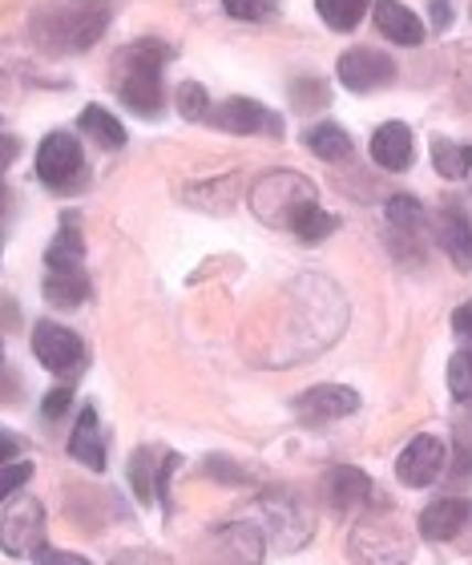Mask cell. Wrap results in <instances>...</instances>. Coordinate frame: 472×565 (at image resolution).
Masks as SVG:
<instances>
[{
    "label": "cell",
    "mask_w": 472,
    "mask_h": 565,
    "mask_svg": "<svg viewBox=\"0 0 472 565\" xmlns=\"http://www.w3.org/2000/svg\"><path fill=\"white\" fill-rule=\"evenodd\" d=\"M17 158H21V141L12 138V134H0V174H4Z\"/></svg>",
    "instance_id": "41"
},
{
    "label": "cell",
    "mask_w": 472,
    "mask_h": 565,
    "mask_svg": "<svg viewBox=\"0 0 472 565\" xmlns=\"http://www.w3.org/2000/svg\"><path fill=\"white\" fill-rule=\"evenodd\" d=\"M223 9H226V17H235V21L262 24L279 17V0H223Z\"/></svg>",
    "instance_id": "30"
},
{
    "label": "cell",
    "mask_w": 472,
    "mask_h": 565,
    "mask_svg": "<svg viewBox=\"0 0 472 565\" xmlns=\"http://www.w3.org/2000/svg\"><path fill=\"white\" fill-rule=\"evenodd\" d=\"M449 392L457 401H472V352H457L449 360Z\"/></svg>",
    "instance_id": "33"
},
{
    "label": "cell",
    "mask_w": 472,
    "mask_h": 565,
    "mask_svg": "<svg viewBox=\"0 0 472 565\" xmlns=\"http://www.w3.org/2000/svg\"><path fill=\"white\" fill-rule=\"evenodd\" d=\"M432 166H437L440 178H469L472 174V146H457V141H444L440 138L432 146Z\"/></svg>",
    "instance_id": "26"
},
{
    "label": "cell",
    "mask_w": 472,
    "mask_h": 565,
    "mask_svg": "<svg viewBox=\"0 0 472 565\" xmlns=\"http://www.w3.org/2000/svg\"><path fill=\"white\" fill-rule=\"evenodd\" d=\"M36 465L33 460H9V465H0V505L9 501V497H17L24 489V484L33 481Z\"/></svg>",
    "instance_id": "32"
},
{
    "label": "cell",
    "mask_w": 472,
    "mask_h": 565,
    "mask_svg": "<svg viewBox=\"0 0 472 565\" xmlns=\"http://www.w3.org/2000/svg\"><path fill=\"white\" fill-rule=\"evenodd\" d=\"M109 4L85 0V4H45L33 17V41L49 53H85L106 33Z\"/></svg>",
    "instance_id": "1"
},
{
    "label": "cell",
    "mask_w": 472,
    "mask_h": 565,
    "mask_svg": "<svg viewBox=\"0 0 472 565\" xmlns=\"http://www.w3.org/2000/svg\"><path fill=\"white\" fill-rule=\"evenodd\" d=\"M206 118L223 134H235V138H250V134H271V138H279V134H283L279 114H271V109L262 106V102H255V97H226L223 106H214Z\"/></svg>",
    "instance_id": "10"
},
{
    "label": "cell",
    "mask_w": 472,
    "mask_h": 565,
    "mask_svg": "<svg viewBox=\"0 0 472 565\" xmlns=\"http://www.w3.org/2000/svg\"><path fill=\"white\" fill-rule=\"evenodd\" d=\"M21 448H24L21 433H12V428H4V424H0V465L21 460Z\"/></svg>",
    "instance_id": "39"
},
{
    "label": "cell",
    "mask_w": 472,
    "mask_h": 565,
    "mask_svg": "<svg viewBox=\"0 0 472 565\" xmlns=\"http://www.w3.org/2000/svg\"><path fill=\"white\" fill-rule=\"evenodd\" d=\"M437 243L444 247V255H449L461 271H469L472 267V226H469V218H464L461 211H444L437 218Z\"/></svg>",
    "instance_id": "20"
},
{
    "label": "cell",
    "mask_w": 472,
    "mask_h": 565,
    "mask_svg": "<svg viewBox=\"0 0 472 565\" xmlns=\"http://www.w3.org/2000/svg\"><path fill=\"white\" fill-rule=\"evenodd\" d=\"M262 530H255L250 521H235L214 530L211 537V557L214 565H259L262 562Z\"/></svg>",
    "instance_id": "14"
},
{
    "label": "cell",
    "mask_w": 472,
    "mask_h": 565,
    "mask_svg": "<svg viewBox=\"0 0 472 565\" xmlns=\"http://www.w3.org/2000/svg\"><path fill=\"white\" fill-rule=\"evenodd\" d=\"M444 469V440L440 436H412L408 448L396 457V477L408 489H428L432 481H440Z\"/></svg>",
    "instance_id": "12"
},
{
    "label": "cell",
    "mask_w": 472,
    "mask_h": 565,
    "mask_svg": "<svg viewBox=\"0 0 472 565\" xmlns=\"http://www.w3.org/2000/svg\"><path fill=\"white\" fill-rule=\"evenodd\" d=\"M36 545H45V505L29 493L9 497V509L0 513V550L9 557H29Z\"/></svg>",
    "instance_id": "7"
},
{
    "label": "cell",
    "mask_w": 472,
    "mask_h": 565,
    "mask_svg": "<svg viewBox=\"0 0 472 565\" xmlns=\"http://www.w3.org/2000/svg\"><path fill=\"white\" fill-rule=\"evenodd\" d=\"M41 295L49 307L57 311H73L89 299V275L85 263H45V279H41Z\"/></svg>",
    "instance_id": "15"
},
{
    "label": "cell",
    "mask_w": 472,
    "mask_h": 565,
    "mask_svg": "<svg viewBox=\"0 0 472 565\" xmlns=\"http://www.w3.org/2000/svg\"><path fill=\"white\" fill-rule=\"evenodd\" d=\"M69 457L77 460V465H85V469L106 472L109 448H106V433H101V416H97L94 404H82V413H77V420H73Z\"/></svg>",
    "instance_id": "16"
},
{
    "label": "cell",
    "mask_w": 472,
    "mask_h": 565,
    "mask_svg": "<svg viewBox=\"0 0 472 565\" xmlns=\"http://www.w3.org/2000/svg\"><path fill=\"white\" fill-rule=\"evenodd\" d=\"M202 465H206L202 472H206L211 481H218V484H238V489H243V484H255V472H250L247 465H238L235 457H223V452H214V457H206Z\"/></svg>",
    "instance_id": "29"
},
{
    "label": "cell",
    "mask_w": 472,
    "mask_h": 565,
    "mask_svg": "<svg viewBox=\"0 0 472 565\" xmlns=\"http://www.w3.org/2000/svg\"><path fill=\"white\" fill-rule=\"evenodd\" d=\"M69 413H73V388L61 384V388L41 396V416H45V420H61V416H69Z\"/></svg>",
    "instance_id": "35"
},
{
    "label": "cell",
    "mask_w": 472,
    "mask_h": 565,
    "mask_svg": "<svg viewBox=\"0 0 472 565\" xmlns=\"http://www.w3.org/2000/svg\"><path fill=\"white\" fill-rule=\"evenodd\" d=\"M388 223L396 226V235H420L425 226V206L412 194H396L388 199Z\"/></svg>",
    "instance_id": "28"
},
{
    "label": "cell",
    "mask_w": 472,
    "mask_h": 565,
    "mask_svg": "<svg viewBox=\"0 0 472 565\" xmlns=\"http://www.w3.org/2000/svg\"><path fill=\"white\" fill-rule=\"evenodd\" d=\"M335 77L352 94H376V89L396 82V61L384 49H347L335 65Z\"/></svg>",
    "instance_id": "9"
},
{
    "label": "cell",
    "mask_w": 472,
    "mask_h": 565,
    "mask_svg": "<svg viewBox=\"0 0 472 565\" xmlns=\"http://www.w3.org/2000/svg\"><path fill=\"white\" fill-rule=\"evenodd\" d=\"M182 469V457L178 452H165L158 457V472H154V501L165 509V518H170V484H174V472Z\"/></svg>",
    "instance_id": "34"
},
{
    "label": "cell",
    "mask_w": 472,
    "mask_h": 565,
    "mask_svg": "<svg viewBox=\"0 0 472 565\" xmlns=\"http://www.w3.org/2000/svg\"><path fill=\"white\" fill-rule=\"evenodd\" d=\"M452 24V4L449 0H432V29H449Z\"/></svg>",
    "instance_id": "42"
},
{
    "label": "cell",
    "mask_w": 472,
    "mask_h": 565,
    "mask_svg": "<svg viewBox=\"0 0 472 565\" xmlns=\"http://www.w3.org/2000/svg\"><path fill=\"white\" fill-rule=\"evenodd\" d=\"M24 396V380L17 376V367L0 364V404H17Z\"/></svg>",
    "instance_id": "37"
},
{
    "label": "cell",
    "mask_w": 472,
    "mask_h": 565,
    "mask_svg": "<svg viewBox=\"0 0 472 565\" xmlns=\"http://www.w3.org/2000/svg\"><path fill=\"white\" fill-rule=\"evenodd\" d=\"M323 497L335 513H347V509H364L367 497H372V477L355 465H335L323 477Z\"/></svg>",
    "instance_id": "17"
},
{
    "label": "cell",
    "mask_w": 472,
    "mask_h": 565,
    "mask_svg": "<svg viewBox=\"0 0 472 565\" xmlns=\"http://www.w3.org/2000/svg\"><path fill=\"white\" fill-rule=\"evenodd\" d=\"M291 231L299 235V243H308V247H315V243H323L328 235H335L340 231V218L328 211H319V202H311V206H303V211L291 218Z\"/></svg>",
    "instance_id": "24"
},
{
    "label": "cell",
    "mask_w": 472,
    "mask_h": 565,
    "mask_svg": "<svg viewBox=\"0 0 472 565\" xmlns=\"http://www.w3.org/2000/svg\"><path fill=\"white\" fill-rule=\"evenodd\" d=\"M259 509H262V542L279 550V554H296L303 545L311 542V533H315V513L311 505L303 501L299 489L291 484H271V489H262L259 493Z\"/></svg>",
    "instance_id": "3"
},
{
    "label": "cell",
    "mask_w": 472,
    "mask_h": 565,
    "mask_svg": "<svg viewBox=\"0 0 472 565\" xmlns=\"http://www.w3.org/2000/svg\"><path fill=\"white\" fill-rule=\"evenodd\" d=\"M154 472H158V452L154 448H133L130 452V484L138 493V505L154 501Z\"/></svg>",
    "instance_id": "27"
},
{
    "label": "cell",
    "mask_w": 472,
    "mask_h": 565,
    "mask_svg": "<svg viewBox=\"0 0 472 565\" xmlns=\"http://www.w3.org/2000/svg\"><path fill=\"white\" fill-rule=\"evenodd\" d=\"M412 550L416 542L396 513H367L355 521L352 537H347V554L355 565H408Z\"/></svg>",
    "instance_id": "4"
},
{
    "label": "cell",
    "mask_w": 472,
    "mask_h": 565,
    "mask_svg": "<svg viewBox=\"0 0 472 565\" xmlns=\"http://www.w3.org/2000/svg\"><path fill=\"white\" fill-rule=\"evenodd\" d=\"M77 130L89 141H97L101 150H121L126 146V126L106 106H85L82 118H77Z\"/></svg>",
    "instance_id": "21"
},
{
    "label": "cell",
    "mask_w": 472,
    "mask_h": 565,
    "mask_svg": "<svg viewBox=\"0 0 472 565\" xmlns=\"http://www.w3.org/2000/svg\"><path fill=\"white\" fill-rule=\"evenodd\" d=\"M308 150L319 162H343V158H352V138L335 121H319L308 130Z\"/></svg>",
    "instance_id": "22"
},
{
    "label": "cell",
    "mask_w": 472,
    "mask_h": 565,
    "mask_svg": "<svg viewBox=\"0 0 472 565\" xmlns=\"http://www.w3.org/2000/svg\"><path fill=\"white\" fill-rule=\"evenodd\" d=\"M360 413V392L347 388V384H315V388L299 392L296 396V416L299 424H331L343 420V416Z\"/></svg>",
    "instance_id": "11"
},
{
    "label": "cell",
    "mask_w": 472,
    "mask_h": 565,
    "mask_svg": "<svg viewBox=\"0 0 472 565\" xmlns=\"http://www.w3.org/2000/svg\"><path fill=\"white\" fill-rule=\"evenodd\" d=\"M4 211H9V186L0 182V218H4Z\"/></svg>",
    "instance_id": "45"
},
{
    "label": "cell",
    "mask_w": 472,
    "mask_h": 565,
    "mask_svg": "<svg viewBox=\"0 0 472 565\" xmlns=\"http://www.w3.org/2000/svg\"><path fill=\"white\" fill-rule=\"evenodd\" d=\"M45 263H85V238L77 214H61V226L45 250Z\"/></svg>",
    "instance_id": "23"
},
{
    "label": "cell",
    "mask_w": 472,
    "mask_h": 565,
    "mask_svg": "<svg viewBox=\"0 0 472 565\" xmlns=\"http://www.w3.org/2000/svg\"><path fill=\"white\" fill-rule=\"evenodd\" d=\"M376 29L396 45H420L428 36L425 21L400 0H376Z\"/></svg>",
    "instance_id": "19"
},
{
    "label": "cell",
    "mask_w": 472,
    "mask_h": 565,
    "mask_svg": "<svg viewBox=\"0 0 472 565\" xmlns=\"http://www.w3.org/2000/svg\"><path fill=\"white\" fill-rule=\"evenodd\" d=\"M323 97H328V94H323V85L311 82V77H308V82H299L296 89H291V102H296L299 109H311V106L319 109V106H323Z\"/></svg>",
    "instance_id": "38"
},
{
    "label": "cell",
    "mask_w": 472,
    "mask_h": 565,
    "mask_svg": "<svg viewBox=\"0 0 472 565\" xmlns=\"http://www.w3.org/2000/svg\"><path fill=\"white\" fill-rule=\"evenodd\" d=\"M33 565H89V557L82 554H69V550H57V545H36L33 554H29Z\"/></svg>",
    "instance_id": "36"
},
{
    "label": "cell",
    "mask_w": 472,
    "mask_h": 565,
    "mask_svg": "<svg viewBox=\"0 0 472 565\" xmlns=\"http://www.w3.org/2000/svg\"><path fill=\"white\" fill-rule=\"evenodd\" d=\"M311 202H315V186L296 170L259 174V182L250 186V211L259 214L267 226H287L291 231V218Z\"/></svg>",
    "instance_id": "5"
},
{
    "label": "cell",
    "mask_w": 472,
    "mask_h": 565,
    "mask_svg": "<svg viewBox=\"0 0 472 565\" xmlns=\"http://www.w3.org/2000/svg\"><path fill=\"white\" fill-rule=\"evenodd\" d=\"M372 162L379 170H391V174H400L412 166V153H416V141H412V130L404 126V121H384L376 134H372Z\"/></svg>",
    "instance_id": "18"
},
{
    "label": "cell",
    "mask_w": 472,
    "mask_h": 565,
    "mask_svg": "<svg viewBox=\"0 0 472 565\" xmlns=\"http://www.w3.org/2000/svg\"><path fill=\"white\" fill-rule=\"evenodd\" d=\"M452 328L461 331V335H472V299L464 307H457V316H452Z\"/></svg>",
    "instance_id": "43"
},
{
    "label": "cell",
    "mask_w": 472,
    "mask_h": 565,
    "mask_svg": "<svg viewBox=\"0 0 472 565\" xmlns=\"http://www.w3.org/2000/svg\"><path fill=\"white\" fill-rule=\"evenodd\" d=\"M0 364H4V340H0Z\"/></svg>",
    "instance_id": "46"
},
{
    "label": "cell",
    "mask_w": 472,
    "mask_h": 565,
    "mask_svg": "<svg viewBox=\"0 0 472 565\" xmlns=\"http://www.w3.org/2000/svg\"><path fill=\"white\" fill-rule=\"evenodd\" d=\"M33 355L41 360V367L53 372V376H77V367L85 364V343L77 331L57 323V319H36Z\"/></svg>",
    "instance_id": "8"
},
{
    "label": "cell",
    "mask_w": 472,
    "mask_h": 565,
    "mask_svg": "<svg viewBox=\"0 0 472 565\" xmlns=\"http://www.w3.org/2000/svg\"><path fill=\"white\" fill-rule=\"evenodd\" d=\"M114 565H170L162 554H154V550H126V554L114 557Z\"/></svg>",
    "instance_id": "40"
},
{
    "label": "cell",
    "mask_w": 472,
    "mask_h": 565,
    "mask_svg": "<svg viewBox=\"0 0 472 565\" xmlns=\"http://www.w3.org/2000/svg\"><path fill=\"white\" fill-rule=\"evenodd\" d=\"M178 114L186 121H202L211 114V94L202 89V82H182L178 85Z\"/></svg>",
    "instance_id": "31"
},
{
    "label": "cell",
    "mask_w": 472,
    "mask_h": 565,
    "mask_svg": "<svg viewBox=\"0 0 472 565\" xmlns=\"http://www.w3.org/2000/svg\"><path fill=\"white\" fill-rule=\"evenodd\" d=\"M174 57L162 41H138V45L126 49L121 57V82L118 94L121 102L142 114V118H158L165 109V85H162V70L165 61Z\"/></svg>",
    "instance_id": "2"
},
{
    "label": "cell",
    "mask_w": 472,
    "mask_h": 565,
    "mask_svg": "<svg viewBox=\"0 0 472 565\" xmlns=\"http://www.w3.org/2000/svg\"><path fill=\"white\" fill-rule=\"evenodd\" d=\"M36 178H41V186H49L53 194H69V190L82 186L85 150H82V141H77V134L53 130L41 138V146H36Z\"/></svg>",
    "instance_id": "6"
},
{
    "label": "cell",
    "mask_w": 472,
    "mask_h": 565,
    "mask_svg": "<svg viewBox=\"0 0 472 565\" xmlns=\"http://www.w3.org/2000/svg\"><path fill=\"white\" fill-rule=\"evenodd\" d=\"M0 323L17 328L21 323V311H17V299H0Z\"/></svg>",
    "instance_id": "44"
},
{
    "label": "cell",
    "mask_w": 472,
    "mask_h": 565,
    "mask_svg": "<svg viewBox=\"0 0 472 565\" xmlns=\"http://www.w3.org/2000/svg\"><path fill=\"white\" fill-rule=\"evenodd\" d=\"M367 4H372V0H315V12L323 17L328 29H335V33H352L355 24L364 21Z\"/></svg>",
    "instance_id": "25"
},
{
    "label": "cell",
    "mask_w": 472,
    "mask_h": 565,
    "mask_svg": "<svg viewBox=\"0 0 472 565\" xmlns=\"http://www.w3.org/2000/svg\"><path fill=\"white\" fill-rule=\"evenodd\" d=\"M420 533L428 542H464V533H472V501L464 497H444V501H432V505L420 513ZM472 550V537H469Z\"/></svg>",
    "instance_id": "13"
}]
</instances>
